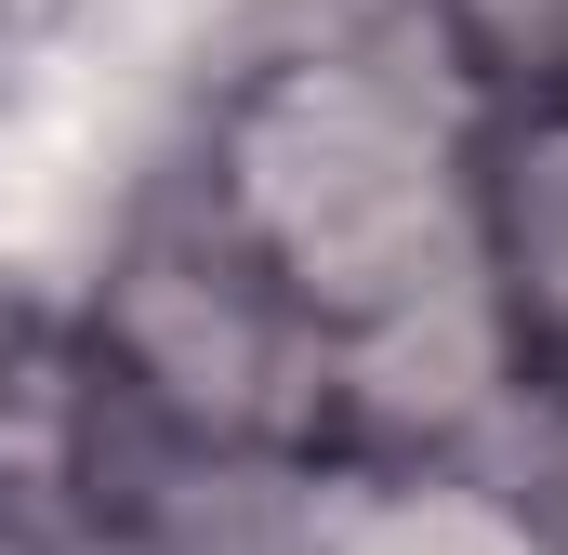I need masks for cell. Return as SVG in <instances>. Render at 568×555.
I'll list each match as a JSON object with an SVG mask.
<instances>
[{
    "mask_svg": "<svg viewBox=\"0 0 568 555\" xmlns=\"http://www.w3.org/2000/svg\"><path fill=\"white\" fill-rule=\"evenodd\" d=\"M476 93H556L568 80V0H410Z\"/></svg>",
    "mask_w": 568,
    "mask_h": 555,
    "instance_id": "cell-5",
    "label": "cell"
},
{
    "mask_svg": "<svg viewBox=\"0 0 568 555\" xmlns=\"http://www.w3.org/2000/svg\"><path fill=\"white\" fill-rule=\"evenodd\" d=\"M67 344L185 463H291V450H317L331 357H317V331L291 317L278 291L252 278V252L185 199V172H159V199L106 239Z\"/></svg>",
    "mask_w": 568,
    "mask_h": 555,
    "instance_id": "cell-2",
    "label": "cell"
},
{
    "mask_svg": "<svg viewBox=\"0 0 568 555\" xmlns=\"http://www.w3.org/2000/svg\"><path fill=\"white\" fill-rule=\"evenodd\" d=\"M476 133L489 93L449 67L410 0L265 40L212 80L199 145L172 159L185 199L252 252V278L317 331V357L476 304Z\"/></svg>",
    "mask_w": 568,
    "mask_h": 555,
    "instance_id": "cell-1",
    "label": "cell"
},
{
    "mask_svg": "<svg viewBox=\"0 0 568 555\" xmlns=\"http://www.w3.org/2000/svg\"><path fill=\"white\" fill-rule=\"evenodd\" d=\"M252 555H556V516L503 450H291L252 490Z\"/></svg>",
    "mask_w": 568,
    "mask_h": 555,
    "instance_id": "cell-3",
    "label": "cell"
},
{
    "mask_svg": "<svg viewBox=\"0 0 568 555\" xmlns=\"http://www.w3.org/2000/svg\"><path fill=\"white\" fill-rule=\"evenodd\" d=\"M476 278L529 397H568V80L489 93L476 133Z\"/></svg>",
    "mask_w": 568,
    "mask_h": 555,
    "instance_id": "cell-4",
    "label": "cell"
},
{
    "mask_svg": "<svg viewBox=\"0 0 568 555\" xmlns=\"http://www.w3.org/2000/svg\"><path fill=\"white\" fill-rule=\"evenodd\" d=\"M53 357H67V317L27 291V278L0 265V463H13V436L40 411V384H53Z\"/></svg>",
    "mask_w": 568,
    "mask_h": 555,
    "instance_id": "cell-6",
    "label": "cell"
},
{
    "mask_svg": "<svg viewBox=\"0 0 568 555\" xmlns=\"http://www.w3.org/2000/svg\"><path fill=\"white\" fill-rule=\"evenodd\" d=\"M516 463H529V490H542V516H556V555H568V397H529Z\"/></svg>",
    "mask_w": 568,
    "mask_h": 555,
    "instance_id": "cell-7",
    "label": "cell"
}]
</instances>
